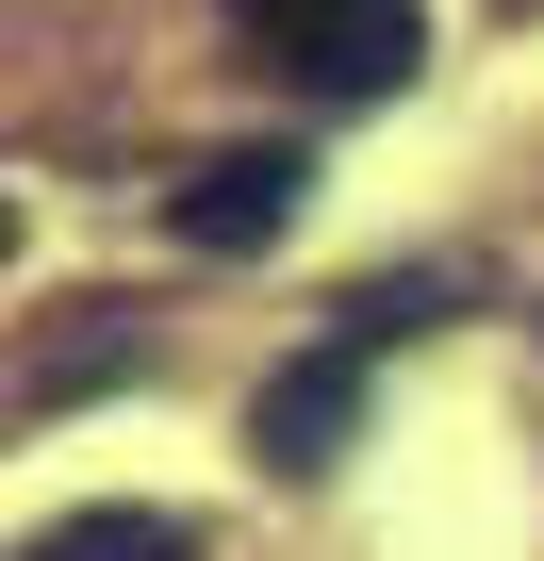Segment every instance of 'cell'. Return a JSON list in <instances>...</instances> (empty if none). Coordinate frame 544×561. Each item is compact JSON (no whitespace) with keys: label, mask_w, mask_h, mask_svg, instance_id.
Wrapping results in <instances>:
<instances>
[{"label":"cell","mask_w":544,"mask_h":561,"mask_svg":"<svg viewBox=\"0 0 544 561\" xmlns=\"http://www.w3.org/2000/svg\"><path fill=\"white\" fill-rule=\"evenodd\" d=\"M231 34L298 100H396L429 67V0H231Z\"/></svg>","instance_id":"1"},{"label":"cell","mask_w":544,"mask_h":561,"mask_svg":"<svg viewBox=\"0 0 544 561\" xmlns=\"http://www.w3.org/2000/svg\"><path fill=\"white\" fill-rule=\"evenodd\" d=\"M298 182H314L298 149H215V165L165 182V231L215 248V264H247V248H281V231H298Z\"/></svg>","instance_id":"2"},{"label":"cell","mask_w":544,"mask_h":561,"mask_svg":"<svg viewBox=\"0 0 544 561\" xmlns=\"http://www.w3.org/2000/svg\"><path fill=\"white\" fill-rule=\"evenodd\" d=\"M363 364H380V347H347V331H331V347H298L281 380L247 397V446L281 462V479H331V462H347V430H363Z\"/></svg>","instance_id":"3"},{"label":"cell","mask_w":544,"mask_h":561,"mask_svg":"<svg viewBox=\"0 0 544 561\" xmlns=\"http://www.w3.org/2000/svg\"><path fill=\"white\" fill-rule=\"evenodd\" d=\"M18 561H198V528H182V512H67V528H34Z\"/></svg>","instance_id":"4"},{"label":"cell","mask_w":544,"mask_h":561,"mask_svg":"<svg viewBox=\"0 0 544 561\" xmlns=\"http://www.w3.org/2000/svg\"><path fill=\"white\" fill-rule=\"evenodd\" d=\"M0 248H18V198H0Z\"/></svg>","instance_id":"5"}]
</instances>
